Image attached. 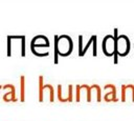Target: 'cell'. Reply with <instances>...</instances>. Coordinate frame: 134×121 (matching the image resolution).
Wrapping results in <instances>:
<instances>
[{"label":"cell","mask_w":134,"mask_h":121,"mask_svg":"<svg viewBox=\"0 0 134 121\" xmlns=\"http://www.w3.org/2000/svg\"><path fill=\"white\" fill-rule=\"evenodd\" d=\"M73 51V42L68 35L54 36V52L61 57H68Z\"/></svg>","instance_id":"obj_1"},{"label":"cell","mask_w":134,"mask_h":121,"mask_svg":"<svg viewBox=\"0 0 134 121\" xmlns=\"http://www.w3.org/2000/svg\"><path fill=\"white\" fill-rule=\"evenodd\" d=\"M117 29H115L114 38H115V55H118L119 57H126L131 49V43L130 39L126 35H117Z\"/></svg>","instance_id":"obj_2"},{"label":"cell","mask_w":134,"mask_h":121,"mask_svg":"<svg viewBox=\"0 0 134 121\" xmlns=\"http://www.w3.org/2000/svg\"><path fill=\"white\" fill-rule=\"evenodd\" d=\"M103 53L107 57H112L115 55V38L112 35H107L103 39Z\"/></svg>","instance_id":"obj_3"},{"label":"cell","mask_w":134,"mask_h":121,"mask_svg":"<svg viewBox=\"0 0 134 121\" xmlns=\"http://www.w3.org/2000/svg\"><path fill=\"white\" fill-rule=\"evenodd\" d=\"M58 99L60 102H71L72 101V84L67 85V90H63V85L59 84L57 87Z\"/></svg>","instance_id":"obj_4"},{"label":"cell","mask_w":134,"mask_h":121,"mask_svg":"<svg viewBox=\"0 0 134 121\" xmlns=\"http://www.w3.org/2000/svg\"><path fill=\"white\" fill-rule=\"evenodd\" d=\"M104 100L106 102H116L117 97H116V87L112 83H108L104 86Z\"/></svg>","instance_id":"obj_5"},{"label":"cell","mask_w":134,"mask_h":121,"mask_svg":"<svg viewBox=\"0 0 134 121\" xmlns=\"http://www.w3.org/2000/svg\"><path fill=\"white\" fill-rule=\"evenodd\" d=\"M49 46V40L47 37L43 36V35H39L32 38L31 42H30V48L31 51L36 49L37 47H48Z\"/></svg>","instance_id":"obj_6"},{"label":"cell","mask_w":134,"mask_h":121,"mask_svg":"<svg viewBox=\"0 0 134 121\" xmlns=\"http://www.w3.org/2000/svg\"><path fill=\"white\" fill-rule=\"evenodd\" d=\"M130 98L134 102V84H122L121 85V101L126 102Z\"/></svg>","instance_id":"obj_7"},{"label":"cell","mask_w":134,"mask_h":121,"mask_svg":"<svg viewBox=\"0 0 134 121\" xmlns=\"http://www.w3.org/2000/svg\"><path fill=\"white\" fill-rule=\"evenodd\" d=\"M3 89L6 90L3 95V100L5 102L9 101H16V92H15V86L13 84H6L3 86Z\"/></svg>","instance_id":"obj_8"},{"label":"cell","mask_w":134,"mask_h":121,"mask_svg":"<svg viewBox=\"0 0 134 121\" xmlns=\"http://www.w3.org/2000/svg\"><path fill=\"white\" fill-rule=\"evenodd\" d=\"M90 90H91V99H92V96L94 95L95 96V100L97 102H100L102 101V90H100V87L99 85L97 84H92L90 86Z\"/></svg>","instance_id":"obj_9"},{"label":"cell","mask_w":134,"mask_h":121,"mask_svg":"<svg viewBox=\"0 0 134 121\" xmlns=\"http://www.w3.org/2000/svg\"><path fill=\"white\" fill-rule=\"evenodd\" d=\"M44 92L45 93L47 92L49 94V101L53 102L54 101V88H53V86L51 84H44V86H43V94H44Z\"/></svg>","instance_id":"obj_10"},{"label":"cell","mask_w":134,"mask_h":121,"mask_svg":"<svg viewBox=\"0 0 134 121\" xmlns=\"http://www.w3.org/2000/svg\"><path fill=\"white\" fill-rule=\"evenodd\" d=\"M38 85H39V101L42 102L43 101V86H44V84H43V76L39 77Z\"/></svg>","instance_id":"obj_11"},{"label":"cell","mask_w":134,"mask_h":121,"mask_svg":"<svg viewBox=\"0 0 134 121\" xmlns=\"http://www.w3.org/2000/svg\"><path fill=\"white\" fill-rule=\"evenodd\" d=\"M24 80H25V77L24 76H21L20 78V89H21V101H24Z\"/></svg>","instance_id":"obj_12"}]
</instances>
